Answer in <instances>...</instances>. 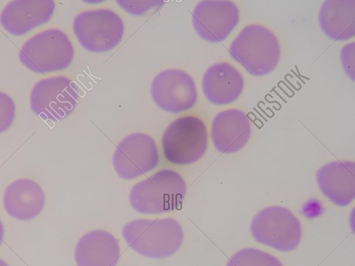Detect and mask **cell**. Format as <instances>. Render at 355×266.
<instances>
[{"mask_svg": "<svg viewBox=\"0 0 355 266\" xmlns=\"http://www.w3.org/2000/svg\"><path fill=\"white\" fill-rule=\"evenodd\" d=\"M112 163L118 176L123 179H134L151 171L159 163L155 140L141 132L126 136L116 145Z\"/></svg>", "mask_w": 355, "mask_h": 266, "instance_id": "cell-9", "label": "cell"}, {"mask_svg": "<svg viewBox=\"0 0 355 266\" xmlns=\"http://www.w3.org/2000/svg\"><path fill=\"white\" fill-rule=\"evenodd\" d=\"M239 21V10L232 1L203 0L192 12V24L203 40L217 43L225 40Z\"/></svg>", "mask_w": 355, "mask_h": 266, "instance_id": "cell-11", "label": "cell"}, {"mask_svg": "<svg viewBox=\"0 0 355 266\" xmlns=\"http://www.w3.org/2000/svg\"><path fill=\"white\" fill-rule=\"evenodd\" d=\"M250 230L257 242L282 252L295 249L302 235L299 220L290 210L279 206L266 207L257 213Z\"/></svg>", "mask_w": 355, "mask_h": 266, "instance_id": "cell-7", "label": "cell"}, {"mask_svg": "<svg viewBox=\"0 0 355 266\" xmlns=\"http://www.w3.org/2000/svg\"><path fill=\"white\" fill-rule=\"evenodd\" d=\"M251 122L240 109L221 111L214 118L211 138L216 150L221 153H234L243 148L251 134Z\"/></svg>", "mask_w": 355, "mask_h": 266, "instance_id": "cell-13", "label": "cell"}, {"mask_svg": "<svg viewBox=\"0 0 355 266\" xmlns=\"http://www.w3.org/2000/svg\"><path fill=\"white\" fill-rule=\"evenodd\" d=\"M244 80L239 71L228 62L210 66L204 73L202 90L207 100L215 105H226L241 94Z\"/></svg>", "mask_w": 355, "mask_h": 266, "instance_id": "cell-15", "label": "cell"}, {"mask_svg": "<svg viewBox=\"0 0 355 266\" xmlns=\"http://www.w3.org/2000/svg\"><path fill=\"white\" fill-rule=\"evenodd\" d=\"M207 145L206 125L200 118L194 116L175 119L168 125L162 137L166 160L179 166L198 161L205 153Z\"/></svg>", "mask_w": 355, "mask_h": 266, "instance_id": "cell-5", "label": "cell"}, {"mask_svg": "<svg viewBox=\"0 0 355 266\" xmlns=\"http://www.w3.org/2000/svg\"><path fill=\"white\" fill-rule=\"evenodd\" d=\"M121 233L133 251L154 259L173 255L180 248L184 239L180 224L170 218L135 219L123 226Z\"/></svg>", "mask_w": 355, "mask_h": 266, "instance_id": "cell-1", "label": "cell"}, {"mask_svg": "<svg viewBox=\"0 0 355 266\" xmlns=\"http://www.w3.org/2000/svg\"><path fill=\"white\" fill-rule=\"evenodd\" d=\"M226 266H283L274 256L254 248L243 249L234 254Z\"/></svg>", "mask_w": 355, "mask_h": 266, "instance_id": "cell-19", "label": "cell"}, {"mask_svg": "<svg viewBox=\"0 0 355 266\" xmlns=\"http://www.w3.org/2000/svg\"><path fill=\"white\" fill-rule=\"evenodd\" d=\"M15 116V105L12 99L0 91V134L6 132L12 124Z\"/></svg>", "mask_w": 355, "mask_h": 266, "instance_id": "cell-21", "label": "cell"}, {"mask_svg": "<svg viewBox=\"0 0 355 266\" xmlns=\"http://www.w3.org/2000/svg\"><path fill=\"white\" fill-rule=\"evenodd\" d=\"M4 227L3 224L1 222V220L0 219V246L3 242V238H4Z\"/></svg>", "mask_w": 355, "mask_h": 266, "instance_id": "cell-23", "label": "cell"}, {"mask_svg": "<svg viewBox=\"0 0 355 266\" xmlns=\"http://www.w3.org/2000/svg\"><path fill=\"white\" fill-rule=\"evenodd\" d=\"M0 266H9V265L5 260L0 258Z\"/></svg>", "mask_w": 355, "mask_h": 266, "instance_id": "cell-24", "label": "cell"}, {"mask_svg": "<svg viewBox=\"0 0 355 266\" xmlns=\"http://www.w3.org/2000/svg\"><path fill=\"white\" fill-rule=\"evenodd\" d=\"M73 31L83 48L93 53H103L120 43L124 25L119 15L111 10H90L76 16Z\"/></svg>", "mask_w": 355, "mask_h": 266, "instance_id": "cell-6", "label": "cell"}, {"mask_svg": "<svg viewBox=\"0 0 355 266\" xmlns=\"http://www.w3.org/2000/svg\"><path fill=\"white\" fill-rule=\"evenodd\" d=\"M55 7L53 0H14L0 14V23L10 34L19 36L48 22Z\"/></svg>", "mask_w": 355, "mask_h": 266, "instance_id": "cell-12", "label": "cell"}, {"mask_svg": "<svg viewBox=\"0 0 355 266\" xmlns=\"http://www.w3.org/2000/svg\"><path fill=\"white\" fill-rule=\"evenodd\" d=\"M74 55L67 35L57 28H49L28 39L19 52L21 63L37 73H48L68 67Z\"/></svg>", "mask_w": 355, "mask_h": 266, "instance_id": "cell-4", "label": "cell"}, {"mask_svg": "<svg viewBox=\"0 0 355 266\" xmlns=\"http://www.w3.org/2000/svg\"><path fill=\"white\" fill-rule=\"evenodd\" d=\"M277 37L259 24L245 26L229 47L230 57L250 74L263 76L274 71L280 58Z\"/></svg>", "mask_w": 355, "mask_h": 266, "instance_id": "cell-3", "label": "cell"}, {"mask_svg": "<svg viewBox=\"0 0 355 266\" xmlns=\"http://www.w3.org/2000/svg\"><path fill=\"white\" fill-rule=\"evenodd\" d=\"M45 202L46 196L42 187L28 178H19L10 183L3 196L5 211L21 221H29L38 216Z\"/></svg>", "mask_w": 355, "mask_h": 266, "instance_id": "cell-14", "label": "cell"}, {"mask_svg": "<svg viewBox=\"0 0 355 266\" xmlns=\"http://www.w3.org/2000/svg\"><path fill=\"white\" fill-rule=\"evenodd\" d=\"M322 32L335 41H346L355 35V0H326L319 10Z\"/></svg>", "mask_w": 355, "mask_h": 266, "instance_id": "cell-18", "label": "cell"}, {"mask_svg": "<svg viewBox=\"0 0 355 266\" xmlns=\"http://www.w3.org/2000/svg\"><path fill=\"white\" fill-rule=\"evenodd\" d=\"M78 98V87L73 80L64 76H54L42 79L33 86L30 106L42 120L55 122L69 115Z\"/></svg>", "mask_w": 355, "mask_h": 266, "instance_id": "cell-8", "label": "cell"}, {"mask_svg": "<svg viewBox=\"0 0 355 266\" xmlns=\"http://www.w3.org/2000/svg\"><path fill=\"white\" fill-rule=\"evenodd\" d=\"M354 42L344 46L341 50L340 60L345 73L353 80H354Z\"/></svg>", "mask_w": 355, "mask_h": 266, "instance_id": "cell-22", "label": "cell"}, {"mask_svg": "<svg viewBox=\"0 0 355 266\" xmlns=\"http://www.w3.org/2000/svg\"><path fill=\"white\" fill-rule=\"evenodd\" d=\"M150 94L155 103L161 109L180 113L192 108L198 94L194 80L190 75L180 69H166L153 80Z\"/></svg>", "mask_w": 355, "mask_h": 266, "instance_id": "cell-10", "label": "cell"}, {"mask_svg": "<svg viewBox=\"0 0 355 266\" xmlns=\"http://www.w3.org/2000/svg\"><path fill=\"white\" fill-rule=\"evenodd\" d=\"M187 193L183 177L170 169L159 170L132 186L129 201L142 214H159L178 209Z\"/></svg>", "mask_w": 355, "mask_h": 266, "instance_id": "cell-2", "label": "cell"}, {"mask_svg": "<svg viewBox=\"0 0 355 266\" xmlns=\"http://www.w3.org/2000/svg\"><path fill=\"white\" fill-rule=\"evenodd\" d=\"M119 6L133 15H142L151 9L162 6V0H117Z\"/></svg>", "mask_w": 355, "mask_h": 266, "instance_id": "cell-20", "label": "cell"}, {"mask_svg": "<svg viewBox=\"0 0 355 266\" xmlns=\"http://www.w3.org/2000/svg\"><path fill=\"white\" fill-rule=\"evenodd\" d=\"M121 249L116 238L110 232L92 230L78 241L74 250L77 266H116Z\"/></svg>", "mask_w": 355, "mask_h": 266, "instance_id": "cell-17", "label": "cell"}, {"mask_svg": "<svg viewBox=\"0 0 355 266\" xmlns=\"http://www.w3.org/2000/svg\"><path fill=\"white\" fill-rule=\"evenodd\" d=\"M318 186L324 196L338 206H345L355 198V163L351 161L329 162L318 169Z\"/></svg>", "mask_w": 355, "mask_h": 266, "instance_id": "cell-16", "label": "cell"}]
</instances>
